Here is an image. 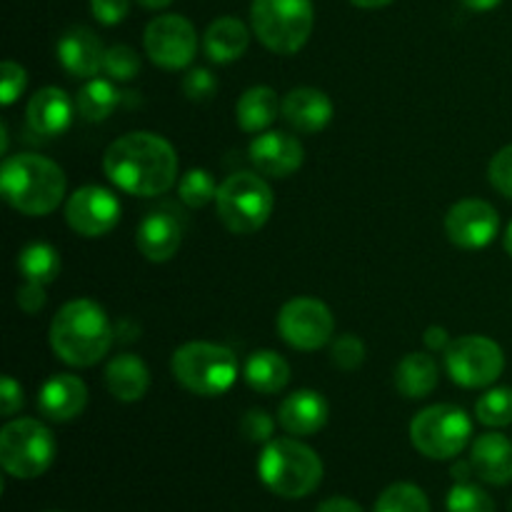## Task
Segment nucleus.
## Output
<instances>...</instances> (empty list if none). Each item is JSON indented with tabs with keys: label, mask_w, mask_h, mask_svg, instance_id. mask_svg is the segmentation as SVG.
I'll return each instance as SVG.
<instances>
[{
	"label": "nucleus",
	"mask_w": 512,
	"mask_h": 512,
	"mask_svg": "<svg viewBox=\"0 0 512 512\" xmlns=\"http://www.w3.org/2000/svg\"><path fill=\"white\" fill-rule=\"evenodd\" d=\"M103 170L110 183L135 198H158L178 178V155L160 135L138 130L120 135L103 155Z\"/></svg>",
	"instance_id": "obj_1"
},
{
	"label": "nucleus",
	"mask_w": 512,
	"mask_h": 512,
	"mask_svg": "<svg viewBox=\"0 0 512 512\" xmlns=\"http://www.w3.org/2000/svg\"><path fill=\"white\" fill-rule=\"evenodd\" d=\"M115 328L95 300L78 298L65 303L50 323V348L73 368L100 363L113 348Z\"/></svg>",
	"instance_id": "obj_2"
},
{
	"label": "nucleus",
	"mask_w": 512,
	"mask_h": 512,
	"mask_svg": "<svg viewBox=\"0 0 512 512\" xmlns=\"http://www.w3.org/2000/svg\"><path fill=\"white\" fill-rule=\"evenodd\" d=\"M0 193L23 215H50L65 198V175L58 163L38 153L5 158L0 168Z\"/></svg>",
	"instance_id": "obj_3"
},
{
	"label": "nucleus",
	"mask_w": 512,
	"mask_h": 512,
	"mask_svg": "<svg viewBox=\"0 0 512 512\" xmlns=\"http://www.w3.org/2000/svg\"><path fill=\"white\" fill-rule=\"evenodd\" d=\"M258 475L265 488L280 498H308L323 480V460L300 440L278 438L260 453Z\"/></svg>",
	"instance_id": "obj_4"
},
{
	"label": "nucleus",
	"mask_w": 512,
	"mask_h": 512,
	"mask_svg": "<svg viewBox=\"0 0 512 512\" xmlns=\"http://www.w3.org/2000/svg\"><path fill=\"white\" fill-rule=\"evenodd\" d=\"M173 375L188 393L218 398L238 380V358L233 350L215 343H185L173 355Z\"/></svg>",
	"instance_id": "obj_5"
},
{
	"label": "nucleus",
	"mask_w": 512,
	"mask_h": 512,
	"mask_svg": "<svg viewBox=\"0 0 512 512\" xmlns=\"http://www.w3.org/2000/svg\"><path fill=\"white\" fill-rule=\"evenodd\" d=\"M250 23L265 48L278 55H293L313 33V0H253Z\"/></svg>",
	"instance_id": "obj_6"
},
{
	"label": "nucleus",
	"mask_w": 512,
	"mask_h": 512,
	"mask_svg": "<svg viewBox=\"0 0 512 512\" xmlns=\"http://www.w3.org/2000/svg\"><path fill=\"white\" fill-rule=\"evenodd\" d=\"M218 218L230 233H258L270 220L275 208V195L270 185L255 173H235L225 180L215 195Z\"/></svg>",
	"instance_id": "obj_7"
},
{
	"label": "nucleus",
	"mask_w": 512,
	"mask_h": 512,
	"mask_svg": "<svg viewBox=\"0 0 512 512\" xmlns=\"http://www.w3.org/2000/svg\"><path fill=\"white\" fill-rule=\"evenodd\" d=\"M58 445L40 420H10L0 430V465L18 480L40 478L53 465Z\"/></svg>",
	"instance_id": "obj_8"
},
{
	"label": "nucleus",
	"mask_w": 512,
	"mask_h": 512,
	"mask_svg": "<svg viewBox=\"0 0 512 512\" xmlns=\"http://www.w3.org/2000/svg\"><path fill=\"white\" fill-rule=\"evenodd\" d=\"M473 423L458 405H430L410 423V440L415 450L430 460L458 458L470 443Z\"/></svg>",
	"instance_id": "obj_9"
},
{
	"label": "nucleus",
	"mask_w": 512,
	"mask_h": 512,
	"mask_svg": "<svg viewBox=\"0 0 512 512\" xmlns=\"http://www.w3.org/2000/svg\"><path fill=\"white\" fill-rule=\"evenodd\" d=\"M445 368L455 385L488 388L503 375L505 355L495 340L485 335H463L445 348Z\"/></svg>",
	"instance_id": "obj_10"
},
{
	"label": "nucleus",
	"mask_w": 512,
	"mask_h": 512,
	"mask_svg": "<svg viewBox=\"0 0 512 512\" xmlns=\"http://www.w3.org/2000/svg\"><path fill=\"white\" fill-rule=\"evenodd\" d=\"M335 330L333 313L315 298H293L280 308L278 333L290 348L313 353L330 343Z\"/></svg>",
	"instance_id": "obj_11"
},
{
	"label": "nucleus",
	"mask_w": 512,
	"mask_h": 512,
	"mask_svg": "<svg viewBox=\"0 0 512 512\" xmlns=\"http://www.w3.org/2000/svg\"><path fill=\"white\" fill-rule=\"evenodd\" d=\"M145 53L165 70L188 68L198 53V33L183 15H160L145 28Z\"/></svg>",
	"instance_id": "obj_12"
},
{
	"label": "nucleus",
	"mask_w": 512,
	"mask_h": 512,
	"mask_svg": "<svg viewBox=\"0 0 512 512\" xmlns=\"http://www.w3.org/2000/svg\"><path fill=\"white\" fill-rule=\"evenodd\" d=\"M120 213H123L120 200L100 185L78 188L65 205V220L83 238H100L110 233L118 225Z\"/></svg>",
	"instance_id": "obj_13"
},
{
	"label": "nucleus",
	"mask_w": 512,
	"mask_h": 512,
	"mask_svg": "<svg viewBox=\"0 0 512 512\" xmlns=\"http://www.w3.org/2000/svg\"><path fill=\"white\" fill-rule=\"evenodd\" d=\"M445 230L458 248L480 250L493 243L498 235L500 215L488 200H460L445 215Z\"/></svg>",
	"instance_id": "obj_14"
},
{
	"label": "nucleus",
	"mask_w": 512,
	"mask_h": 512,
	"mask_svg": "<svg viewBox=\"0 0 512 512\" xmlns=\"http://www.w3.org/2000/svg\"><path fill=\"white\" fill-rule=\"evenodd\" d=\"M250 163L255 165L260 175L268 178H288L303 165L305 150L295 135L283 133V130H268L260 133L250 143Z\"/></svg>",
	"instance_id": "obj_15"
},
{
	"label": "nucleus",
	"mask_w": 512,
	"mask_h": 512,
	"mask_svg": "<svg viewBox=\"0 0 512 512\" xmlns=\"http://www.w3.org/2000/svg\"><path fill=\"white\" fill-rule=\"evenodd\" d=\"M183 223L170 208L150 210L138 225L135 243L138 250L150 260V263H165L178 253L183 245Z\"/></svg>",
	"instance_id": "obj_16"
},
{
	"label": "nucleus",
	"mask_w": 512,
	"mask_h": 512,
	"mask_svg": "<svg viewBox=\"0 0 512 512\" xmlns=\"http://www.w3.org/2000/svg\"><path fill=\"white\" fill-rule=\"evenodd\" d=\"M88 405V388L78 375H53L38 393V410L53 423H68L78 418Z\"/></svg>",
	"instance_id": "obj_17"
},
{
	"label": "nucleus",
	"mask_w": 512,
	"mask_h": 512,
	"mask_svg": "<svg viewBox=\"0 0 512 512\" xmlns=\"http://www.w3.org/2000/svg\"><path fill=\"white\" fill-rule=\"evenodd\" d=\"M105 50L98 35L85 25L65 30L58 40V60L73 78H95L103 68Z\"/></svg>",
	"instance_id": "obj_18"
},
{
	"label": "nucleus",
	"mask_w": 512,
	"mask_h": 512,
	"mask_svg": "<svg viewBox=\"0 0 512 512\" xmlns=\"http://www.w3.org/2000/svg\"><path fill=\"white\" fill-rule=\"evenodd\" d=\"M25 118H28V128L33 135L58 138L73 123V103H70L65 90L48 85L30 98Z\"/></svg>",
	"instance_id": "obj_19"
},
{
	"label": "nucleus",
	"mask_w": 512,
	"mask_h": 512,
	"mask_svg": "<svg viewBox=\"0 0 512 512\" xmlns=\"http://www.w3.org/2000/svg\"><path fill=\"white\" fill-rule=\"evenodd\" d=\"M328 400L315 390H298L280 403L278 420L285 433L295 438H308L320 433L328 423Z\"/></svg>",
	"instance_id": "obj_20"
},
{
	"label": "nucleus",
	"mask_w": 512,
	"mask_h": 512,
	"mask_svg": "<svg viewBox=\"0 0 512 512\" xmlns=\"http://www.w3.org/2000/svg\"><path fill=\"white\" fill-rule=\"evenodd\" d=\"M283 118L298 133H320L333 120V103L318 88H295L283 98Z\"/></svg>",
	"instance_id": "obj_21"
},
{
	"label": "nucleus",
	"mask_w": 512,
	"mask_h": 512,
	"mask_svg": "<svg viewBox=\"0 0 512 512\" xmlns=\"http://www.w3.org/2000/svg\"><path fill=\"white\" fill-rule=\"evenodd\" d=\"M470 465L483 483H512V443L500 433L480 435L470 448Z\"/></svg>",
	"instance_id": "obj_22"
},
{
	"label": "nucleus",
	"mask_w": 512,
	"mask_h": 512,
	"mask_svg": "<svg viewBox=\"0 0 512 512\" xmlns=\"http://www.w3.org/2000/svg\"><path fill=\"white\" fill-rule=\"evenodd\" d=\"M105 385L120 403H135L150 388V370L138 355L120 353L105 368Z\"/></svg>",
	"instance_id": "obj_23"
},
{
	"label": "nucleus",
	"mask_w": 512,
	"mask_h": 512,
	"mask_svg": "<svg viewBox=\"0 0 512 512\" xmlns=\"http://www.w3.org/2000/svg\"><path fill=\"white\" fill-rule=\"evenodd\" d=\"M248 43L250 33L248 28H245V23L238 18H230V15L213 20V23L208 25V30H205L203 38L205 55H208L213 63L220 65L238 60L240 55L248 50Z\"/></svg>",
	"instance_id": "obj_24"
},
{
	"label": "nucleus",
	"mask_w": 512,
	"mask_h": 512,
	"mask_svg": "<svg viewBox=\"0 0 512 512\" xmlns=\"http://www.w3.org/2000/svg\"><path fill=\"white\" fill-rule=\"evenodd\" d=\"M280 113H283V103H280L278 93L268 85H255V88L245 90L235 105L238 125L245 133H263L278 120Z\"/></svg>",
	"instance_id": "obj_25"
},
{
	"label": "nucleus",
	"mask_w": 512,
	"mask_h": 512,
	"mask_svg": "<svg viewBox=\"0 0 512 512\" xmlns=\"http://www.w3.org/2000/svg\"><path fill=\"white\" fill-rule=\"evenodd\" d=\"M245 383L263 395H275L290 383V365L275 350H258L245 360Z\"/></svg>",
	"instance_id": "obj_26"
},
{
	"label": "nucleus",
	"mask_w": 512,
	"mask_h": 512,
	"mask_svg": "<svg viewBox=\"0 0 512 512\" xmlns=\"http://www.w3.org/2000/svg\"><path fill=\"white\" fill-rule=\"evenodd\" d=\"M438 385V363L425 353H410L395 368V388L410 400L428 398Z\"/></svg>",
	"instance_id": "obj_27"
},
{
	"label": "nucleus",
	"mask_w": 512,
	"mask_h": 512,
	"mask_svg": "<svg viewBox=\"0 0 512 512\" xmlns=\"http://www.w3.org/2000/svg\"><path fill=\"white\" fill-rule=\"evenodd\" d=\"M123 90L115 88L110 80L103 78H90L88 83L80 88L75 105H78L80 118L88 123H100V120L110 118L113 110L123 103Z\"/></svg>",
	"instance_id": "obj_28"
},
{
	"label": "nucleus",
	"mask_w": 512,
	"mask_h": 512,
	"mask_svg": "<svg viewBox=\"0 0 512 512\" xmlns=\"http://www.w3.org/2000/svg\"><path fill=\"white\" fill-rule=\"evenodd\" d=\"M18 270L23 280L50 285L60 275V253L48 243H30L20 250Z\"/></svg>",
	"instance_id": "obj_29"
},
{
	"label": "nucleus",
	"mask_w": 512,
	"mask_h": 512,
	"mask_svg": "<svg viewBox=\"0 0 512 512\" xmlns=\"http://www.w3.org/2000/svg\"><path fill=\"white\" fill-rule=\"evenodd\" d=\"M373 512H430V503L418 485L395 483L380 493Z\"/></svg>",
	"instance_id": "obj_30"
},
{
	"label": "nucleus",
	"mask_w": 512,
	"mask_h": 512,
	"mask_svg": "<svg viewBox=\"0 0 512 512\" xmlns=\"http://www.w3.org/2000/svg\"><path fill=\"white\" fill-rule=\"evenodd\" d=\"M475 415L488 428H505L512 423V388H493L475 403Z\"/></svg>",
	"instance_id": "obj_31"
},
{
	"label": "nucleus",
	"mask_w": 512,
	"mask_h": 512,
	"mask_svg": "<svg viewBox=\"0 0 512 512\" xmlns=\"http://www.w3.org/2000/svg\"><path fill=\"white\" fill-rule=\"evenodd\" d=\"M178 195L188 208H205L218 195V185H215V178L208 170L193 168L180 178Z\"/></svg>",
	"instance_id": "obj_32"
},
{
	"label": "nucleus",
	"mask_w": 512,
	"mask_h": 512,
	"mask_svg": "<svg viewBox=\"0 0 512 512\" xmlns=\"http://www.w3.org/2000/svg\"><path fill=\"white\" fill-rule=\"evenodd\" d=\"M448 512H495V500L473 483H455L448 493Z\"/></svg>",
	"instance_id": "obj_33"
},
{
	"label": "nucleus",
	"mask_w": 512,
	"mask_h": 512,
	"mask_svg": "<svg viewBox=\"0 0 512 512\" xmlns=\"http://www.w3.org/2000/svg\"><path fill=\"white\" fill-rule=\"evenodd\" d=\"M103 70L113 80L128 83L140 73V55L130 45H113V48L105 50Z\"/></svg>",
	"instance_id": "obj_34"
},
{
	"label": "nucleus",
	"mask_w": 512,
	"mask_h": 512,
	"mask_svg": "<svg viewBox=\"0 0 512 512\" xmlns=\"http://www.w3.org/2000/svg\"><path fill=\"white\" fill-rule=\"evenodd\" d=\"M330 358L338 365L340 370H355L363 365L365 360V345L363 340L355 338V335H340L333 343V350H330Z\"/></svg>",
	"instance_id": "obj_35"
},
{
	"label": "nucleus",
	"mask_w": 512,
	"mask_h": 512,
	"mask_svg": "<svg viewBox=\"0 0 512 512\" xmlns=\"http://www.w3.org/2000/svg\"><path fill=\"white\" fill-rule=\"evenodd\" d=\"M25 83H28V75H25L23 65H18L15 60H5L0 68V103L13 105L23 95Z\"/></svg>",
	"instance_id": "obj_36"
},
{
	"label": "nucleus",
	"mask_w": 512,
	"mask_h": 512,
	"mask_svg": "<svg viewBox=\"0 0 512 512\" xmlns=\"http://www.w3.org/2000/svg\"><path fill=\"white\" fill-rule=\"evenodd\" d=\"M215 90H218V80L208 68H193L183 78V93L193 103H205L213 98Z\"/></svg>",
	"instance_id": "obj_37"
},
{
	"label": "nucleus",
	"mask_w": 512,
	"mask_h": 512,
	"mask_svg": "<svg viewBox=\"0 0 512 512\" xmlns=\"http://www.w3.org/2000/svg\"><path fill=\"white\" fill-rule=\"evenodd\" d=\"M488 175L493 188L512 200V143L493 155Z\"/></svg>",
	"instance_id": "obj_38"
},
{
	"label": "nucleus",
	"mask_w": 512,
	"mask_h": 512,
	"mask_svg": "<svg viewBox=\"0 0 512 512\" xmlns=\"http://www.w3.org/2000/svg\"><path fill=\"white\" fill-rule=\"evenodd\" d=\"M240 433L250 443H270L275 433V420L265 410H248L240 420Z\"/></svg>",
	"instance_id": "obj_39"
},
{
	"label": "nucleus",
	"mask_w": 512,
	"mask_h": 512,
	"mask_svg": "<svg viewBox=\"0 0 512 512\" xmlns=\"http://www.w3.org/2000/svg\"><path fill=\"white\" fill-rule=\"evenodd\" d=\"M95 20L103 25H118L128 18L130 0H90Z\"/></svg>",
	"instance_id": "obj_40"
},
{
	"label": "nucleus",
	"mask_w": 512,
	"mask_h": 512,
	"mask_svg": "<svg viewBox=\"0 0 512 512\" xmlns=\"http://www.w3.org/2000/svg\"><path fill=\"white\" fill-rule=\"evenodd\" d=\"M20 408H23V388L10 375H3V380H0V413H3V418H13Z\"/></svg>",
	"instance_id": "obj_41"
},
{
	"label": "nucleus",
	"mask_w": 512,
	"mask_h": 512,
	"mask_svg": "<svg viewBox=\"0 0 512 512\" xmlns=\"http://www.w3.org/2000/svg\"><path fill=\"white\" fill-rule=\"evenodd\" d=\"M45 285H38V283H28L25 280L23 288L18 290V305L25 310L28 315H35L40 313V310L45 308Z\"/></svg>",
	"instance_id": "obj_42"
},
{
	"label": "nucleus",
	"mask_w": 512,
	"mask_h": 512,
	"mask_svg": "<svg viewBox=\"0 0 512 512\" xmlns=\"http://www.w3.org/2000/svg\"><path fill=\"white\" fill-rule=\"evenodd\" d=\"M425 345H428L430 350H443L450 345V338H448V330L445 328H438V325H433V328L425 330Z\"/></svg>",
	"instance_id": "obj_43"
},
{
	"label": "nucleus",
	"mask_w": 512,
	"mask_h": 512,
	"mask_svg": "<svg viewBox=\"0 0 512 512\" xmlns=\"http://www.w3.org/2000/svg\"><path fill=\"white\" fill-rule=\"evenodd\" d=\"M318 512H363V508L350 498H330L320 505Z\"/></svg>",
	"instance_id": "obj_44"
},
{
	"label": "nucleus",
	"mask_w": 512,
	"mask_h": 512,
	"mask_svg": "<svg viewBox=\"0 0 512 512\" xmlns=\"http://www.w3.org/2000/svg\"><path fill=\"white\" fill-rule=\"evenodd\" d=\"M500 3H503V0H463V5H468L470 10H478V13H485V10L498 8Z\"/></svg>",
	"instance_id": "obj_45"
},
{
	"label": "nucleus",
	"mask_w": 512,
	"mask_h": 512,
	"mask_svg": "<svg viewBox=\"0 0 512 512\" xmlns=\"http://www.w3.org/2000/svg\"><path fill=\"white\" fill-rule=\"evenodd\" d=\"M353 5H358V8H365V10H375V8H385V5H390L393 0H350Z\"/></svg>",
	"instance_id": "obj_46"
},
{
	"label": "nucleus",
	"mask_w": 512,
	"mask_h": 512,
	"mask_svg": "<svg viewBox=\"0 0 512 512\" xmlns=\"http://www.w3.org/2000/svg\"><path fill=\"white\" fill-rule=\"evenodd\" d=\"M138 3L148 10H160V8H168L173 0H138Z\"/></svg>",
	"instance_id": "obj_47"
},
{
	"label": "nucleus",
	"mask_w": 512,
	"mask_h": 512,
	"mask_svg": "<svg viewBox=\"0 0 512 512\" xmlns=\"http://www.w3.org/2000/svg\"><path fill=\"white\" fill-rule=\"evenodd\" d=\"M503 245H505V250H508V255L512 258V223L508 225V230H505V235H503Z\"/></svg>",
	"instance_id": "obj_48"
},
{
	"label": "nucleus",
	"mask_w": 512,
	"mask_h": 512,
	"mask_svg": "<svg viewBox=\"0 0 512 512\" xmlns=\"http://www.w3.org/2000/svg\"><path fill=\"white\" fill-rule=\"evenodd\" d=\"M50 512H58V510H50Z\"/></svg>",
	"instance_id": "obj_49"
}]
</instances>
